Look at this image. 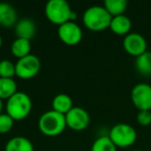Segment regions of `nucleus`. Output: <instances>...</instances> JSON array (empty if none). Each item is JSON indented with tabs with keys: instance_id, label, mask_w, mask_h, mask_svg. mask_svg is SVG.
<instances>
[{
	"instance_id": "obj_1",
	"label": "nucleus",
	"mask_w": 151,
	"mask_h": 151,
	"mask_svg": "<svg viewBox=\"0 0 151 151\" xmlns=\"http://www.w3.org/2000/svg\"><path fill=\"white\" fill-rule=\"evenodd\" d=\"M45 16L54 25H62L76 20V14L65 0H49L45 6Z\"/></svg>"
},
{
	"instance_id": "obj_2",
	"label": "nucleus",
	"mask_w": 151,
	"mask_h": 151,
	"mask_svg": "<svg viewBox=\"0 0 151 151\" xmlns=\"http://www.w3.org/2000/svg\"><path fill=\"white\" fill-rule=\"evenodd\" d=\"M112 18L104 5H92L83 14V24L88 30L99 32L110 28Z\"/></svg>"
},
{
	"instance_id": "obj_3",
	"label": "nucleus",
	"mask_w": 151,
	"mask_h": 151,
	"mask_svg": "<svg viewBox=\"0 0 151 151\" xmlns=\"http://www.w3.org/2000/svg\"><path fill=\"white\" fill-rule=\"evenodd\" d=\"M6 114L15 121H21L27 118L32 111V101L25 92L18 91L5 104Z\"/></svg>"
},
{
	"instance_id": "obj_4",
	"label": "nucleus",
	"mask_w": 151,
	"mask_h": 151,
	"mask_svg": "<svg viewBox=\"0 0 151 151\" xmlns=\"http://www.w3.org/2000/svg\"><path fill=\"white\" fill-rule=\"evenodd\" d=\"M38 129L47 137H57L67 127L65 116L50 110L42 114L38 119Z\"/></svg>"
},
{
	"instance_id": "obj_5",
	"label": "nucleus",
	"mask_w": 151,
	"mask_h": 151,
	"mask_svg": "<svg viewBox=\"0 0 151 151\" xmlns=\"http://www.w3.org/2000/svg\"><path fill=\"white\" fill-rule=\"evenodd\" d=\"M108 137L117 148H126L136 143L138 134L136 128L130 124L117 123L110 129Z\"/></svg>"
},
{
	"instance_id": "obj_6",
	"label": "nucleus",
	"mask_w": 151,
	"mask_h": 151,
	"mask_svg": "<svg viewBox=\"0 0 151 151\" xmlns=\"http://www.w3.org/2000/svg\"><path fill=\"white\" fill-rule=\"evenodd\" d=\"M42 62L36 55L30 54L16 62V77L22 80H30L38 75Z\"/></svg>"
},
{
	"instance_id": "obj_7",
	"label": "nucleus",
	"mask_w": 151,
	"mask_h": 151,
	"mask_svg": "<svg viewBox=\"0 0 151 151\" xmlns=\"http://www.w3.org/2000/svg\"><path fill=\"white\" fill-rule=\"evenodd\" d=\"M57 34L61 42L66 46H76L80 44L83 38L81 26L75 21H70L58 26Z\"/></svg>"
},
{
	"instance_id": "obj_8",
	"label": "nucleus",
	"mask_w": 151,
	"mask_h": 151,
	"mask_svg": "<svg viewBox=\"0 0 151 151\" xmlns=\"http://www.w3.org/2000/svg\"><path fill=\"white\" fill-rule=\"evenodd\" d=\"M130 99L139 111H151V85L138 83L132 89Z\"/></svg>"
},
{
	"instance_id": "obj_9",
	"label": "nucleus",
	"mask_w": 151,
	"mask_h": 151,
	"mask_svg": "<svg viewBox=\"0 0 151 151\" xmlns=\"http://www.w3.org/2000/svg\"><path fill=\"white\" fill-rule=\"evenodd\" d=\"M66 126L75 132H82L86 129L90 124V115L81 107H73L65 115Z\"/></svg>"
},
{
	"instance_id": "obj_10",
	"label": "nucleus",
	"mask_w": 151,
	"mask_h": 151,
	"mask_svg": "<svg viewBox=\"0 0 151 151\" xmlns=\"http://www.w3.org/2000/svg\"><path fill=\"white\" fill-rule=\"evenodd\" d=\"M122 46L127 54L138 57L147 51V40L142 34L138 32H130L124 36Z\"/></svg>"
},
{
	"instance_id": "obj_11",
	"label": "nucleus",
	"mask_w": 151,
	"mask_h": 151,
	"mask_svg": "<svg viewBox=\"0 0 151 151\" xmlns=\"http://www.w3.org/2000/svg\"><path fill=\"white\" fill-rule=\"evenodd\" d=\"M14 28H15V34L17 35V38L31 40L35 36L36 25L31 19L24 18L19 20Z\"/></svg>"
},
{
	"instance_id": "obj_12",
	"label": "nucleus",
	"mask_w": 151,
	"mask_h": 151,
	"mask_svg": "<svg viewBox=\"0 0 151 151\" xmlns=\"http://www.w3.org/2000/svg\"><path fill=\"white\" fill-rule=\"evenodd\" d=\"M18 21V13L15 7L9 3H0V26L4 28L15 27Z\"/></svg>"
},
{
	"instance_id": "obj_13",
	"label": "nucleus",
	"mask_w": 151,
	"mask_h": 151,
	"mask_svg": "<svg viewBox=\"0 0 151 151\" xmlns=\"http://www.w3.org/2000/svg\"><path fill=\"white\" fill-rule=\"evenodd\" d=\"M110 29L116 35L125 36L130 33L132 29V21L125 15L117 16V17L112 18L111 24H110Z\"/></svg>"
},
{
	"instance_id": "obj_14",
	"label": "nucleus",
	"mask_w": 151,
	"mask_h": 151,
	"mask_svg": "<svg viewBox=\"0 0 151 151\" xmlns=\"http://www.w3.org/2000/svg\"><path fill=\"white\" fill-rule=\"evenodd\" d=\"M4 151H34V146L29 139L23 136H17L7 141Z\"/></svg>"
},
{
	"instance_id": "obj_15",
	"label": "nucleus",
	"mask_w": 151,
	"mask_h": 151,
	"mask_svg": "<svg viewBox=\"0 0 151 151\" xmlns=\"http://www.w3.org/2000/svg\"><path fill=\"white\" fill-rule=\"evenodd\" d=\"M75 107L73 104V99L69 95L65 93H59L55 95L52 101V110L62 115H66L73 108Z\"/></svg>"
},
{
	"instance_id": "obj_16",
	"label": "nucleus",
	"mask_w": 151,
	"mask_h": 151,
	"mask_svg": "<svg viewBox=\"0 0 151 151\" xmlns=\"http://www.w3.org/2000/svg\"><path fill=\"white\" fill-rule=\"evenodd\" d=\"M31 51V40H24V38H16L11 46V52L14 57L18 59L30 55Z\"/></svg>"
},
{
	"instance_id": "obj_17",
	"label": "nucleus",
	"mask_w": 151,
	"mask_h": 151,
	"mask_svg": "<svg viewBox=\"0 0 151 151\" xmlns=\"http://www.w3.org/2000/svg\"><path fill=\"white\" fill-rule=\"evenodd\" d=\"M134 67L137 71L144 77L151 76V52L146 51L142 55L136 57L134 60Z\"/></svg>"
},
{
	"instance_id": "obj_18",
	"label": "nucleus",
	"mask_w": 151,
	"mask_h": 151,
	"mask_svg": "<svg viewBox=\"0 0 151 151\" xmlns=\"http://www.w3.org/2000/svg\"><path fill=\"white\" fill-rule=\"evenodd\" d=\"M18 92V85L14 79L0 78V99H9Z\"/></svg>"
},
{
	"instance_id": "obj_19",
	"label": "nucleus",
	"mask_w": 151,
	"mask_h": 151,
	"mask_svg": "<svg viewBox=\"0 0 151 151\" xmlns=\"http://www.w3.org/2000/svg\"><path fill=\"white\" fill-rule=\"evenodd\" d=\"M104 7L112 17L124 15L127 9L126 0H106L104 2Z\"/></svg>"
},
{
	"instance_id": "obj_20",
	"label": "nucleus",
	"mask_w": 151,
	"mask_h": 151,
	"mask_svg": "<svg viewBox=\"0 0 151 151\" xmlns=\"http://www.w3.org/2000/svg\"><path fill=\"white\" fill-rule=\"evenodd\" d=\"M90 151H117V147L108 136H101L93 142Z\"/></svg>"
},
{
	"instance_id": "obj_21",
	"label": "nucleus",
	"mask_w": 151,
	"mask_h": 151,
	"mask_svg": "<svg viewBox=\"0 0 151 151\" xmlns=\"http://www.w3.org/2000/svg\"><path fill=\"white\" fill-rule=\"evenodd\" d=\"M14 77H16V63L7 59L0 61V78L14 79Z\"/></svg>"
},
{
	"instance_id": "obj_22",
	"label": "nucleus",
	"mask_w": 151,
	"mask_h": 151,
	"mask_svg": "<svg viewBox=\"0 0 151 151\" xmlns=\"http://www.w3.org/2000/svg\"><path fill=\"white\" fill-rule=\"evenodd\" d=\"M15 120L6 113L0 114V134H5L9 132L14 127Z\"/></svg>"
},
{
	"instance_id": "obj_23",
	"label": "nucleus",
	"mask_w": 151,
	"mask_h": 151,
	"mask_svg": "<svg viewBox=\"0 0 151 151\" xmlns=\"http://www.w3.org/2000/svg\"><path fill=\"white\" fill-rule=\"evenodd\" d=\"M137 121L142 126H149L151 124V111H139Z\"/></svg>"
},
{
	"instance_id": "obj_24",
	"label": "nucleus",
	"mask_w": 151,
	"mask_h": 151,
	"mask_svg": "<svg viewBox=\"0 0 151 151\" xmlns=\"http://www.w3.org/2000/svg\"><path fill=\"white\" fill-rule=\"evenodd\" d=\"M2 109H3V103H2V101L0 99V114H2Z\"/></svg>"
},
{
	"instance_id": "obj_25",
	"label": "nucleus",
	"mask_w": 151,
	"mask_h": 151,
	"mask_svg": "<svg viewBox=\"0 0 151 151\" xmlns=\"http://www.w3.org/2000/svg\"><path fill=\"white\" fill-rule=\"evenodd\" d=\"M2 44H3V40H2V37H1V35H0V49H1V47H2Z\"/></svg>"
},
{
	"instance_id": "obj_26",
	"label": "nucleus",
	"mask_w": 151,
	"mask_h": 151,
	"mask_svg": "<svg viewBox=\"0 0 151 151\" xmlns=\"http://www.w3.org/2000/svg\"><path fill=\"white\" fill-rule=\"evenodd\" d=\"M132 151H143V150H140V149H136V150H132Z\"/></svg>"
}]
</instances>
